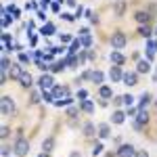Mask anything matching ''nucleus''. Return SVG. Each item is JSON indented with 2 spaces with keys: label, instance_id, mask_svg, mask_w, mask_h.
<instances>
[{
  "label": "nucleus",
  "instance_id": "nucleus-44",
  "mask_svg": "<svg viewBox=\"0 0 157 157\" xmlns=\"http://www.w3.org/2000/svg\"><path fill=\"white\" fill-rule=\"evenodd\" d=\"M9 153H11V147H6V145H4V147H2V155H4V157H9Z\"/></svg>",
  "mask_w": 157,
  "mask_h": 157
},
{
  "label": "nucleus",
  "instance_id": "nucleus-8",
  "mask_svg": "<svg viewBox=\"0 0 157 157\" xmlns=\"http://www.w3.org/2000/svg\"><path fill=\"white\" fill-rule=\"evenodd\" d=\"M50 92H52V97H55V101H59L61 97H65V94H67V92H69V90H67V88H65V86H52V88H50Z\"/></svg>",
  "mask_w": 157,
  "mask_h": 157
},
{
  "label": "nucleus",
  "instance_id": "nucleus-34",
  "mask_svg": "<svg viewBox=\"0 0 157 157\" xmlns=\"http://www.w3.org/2000/svg\"><path fill=\"white\" fill-rule=\"evenodd\" d=\"M11 65H13L11 61L6 59V57H2V71H9V69H11Z\"/></svg>",
  "mask_w": 157,
  "mask_h": 157
},
{
  "label": "nucleus",
  "instance_id": "nucleus-31",
  "mask_svg": "<svg viewBox=\"0 0 157 157\" xmlns=\"http://www.w3.org/2000/svg\"><path fill=\"white\" fill-rule=\"evenodd\" d=\"M59 40H61V44H69V42H73L69 34H59Z\"/></svg>",
  "mask_w": 157,
  "mask_h": 157
},
{
  "label": "nucleus",
  "instance_id": "nucleus-2",
  "mask_svg": "<svg viewBox=\"0 0 157 157\" xmlns=\"http://www.w3.org/2000/svg\"><path fill=\"white\" fill-rule=\"evenodd\" d=\"M126 36L121 34V32H115L113 36H111V46H113V50H121L124 46H126Z\"/></svg>",
  "mask_w": 157,
  "mask_h": 157
},
{
  "label": "nucleus",
  "instance_id": "nucleus-14",
  "mask_svg": "<svg viewBox=\"0 0 157 157\" xmlns=\"http://www.w3.org/2000/svg\"><path fill=\"white\" fill-rule=\"evenodd\" d=\"M19 82H21V86L29 88V86H32V82H34V78H32L27 71H23V73H21V78H19Z\"/></svg>",
  "mask_w": 157,
  "mask_h": 157
},
{
  "label": "nucleus",
  "instance_id": "nucleus-30",
  "mask_svg": "<svg viewBox=\"0 0 157 157\" xmlns=\"http://www.w3.org/2000/svg\"><path fill=\"white\" fill-rule=\"evenodd\" d=\"M138 34H140V36H143V38H147V40H149V38H151V29H149V27H145V25H143V27H140V29H138Z\"/></svg>",
  "mask_w": 157,
  "mask_h": 157
},
{
  "label": "nucleus",
  "instance_id": "nucleus-53",
  "mask_svg": "<svg viewBox=\"0 0 157 157\" xmlns=\"http://www.w3.org/2000/svg\"><path fill=\"white\" fill-rule=\"evenodd\" d=\"M38 157H48V153H46V151H44V153H40V155Z\"/></svg>",
  "mask_w": 157,
  "mask_h": 157
},
{
  "label": "nucleus",
  "instance_id": "nucleus-12",
  "mask_svg": "<svg viewBox=\"0 0 157 157\" xmlns=\"http://www.w3.org/2000/svg\"><path fill=\"white\" fill-rule=\"evenodd\" d=\"M109 59H111V63H115V65H121V63H124V55H121V52H117V50H113V52H111V55H109Z\"/></svg>",
  "mask_w": 157,
  "mask_h": 157
},
{
  "label": "nucleus",
  "instance_id": "nucleus-42",
  "mask_svg": "<svg viewBox=\"0 0 157 157\" xmlns=\"http://www.w3.org/2000/svg\"><path fill=\"white\" fill-rule=\"evenodd\" d=\"M38 98H40V94H38V92H34V94H32V101H29V103H32V105H36V103H38Z\"/></svg>",
  "mask_w": 157,
  "mask_h": 157
},
{
  "label": "nucleus",
  "instance_id": "nucleus-19",
  "mask_svg": "<svg viewBox=\"0 0 157 157\" xmlns=\"http://www.w3.org/2000/svg\"><path fill=\"white\" fill-rule=\"evenodd\" d=\"M149 19H151V15L145 11H140V13H136V21L138 23H149Z\"/></svg>",
  "mask_w": 157,
  "mask_h": 157
},
{
  "label": "nucleus",
  "instance_id": "nucleus-40",
  "mask_svg": "<svg viewBox=\"0 0 157 157\" xmlns=\"http://www.w3.org/2000/svg\"><path fill=\"white\" fill-rule=\"evenodd\" d=\"M84 15V6H75V17H82Z\"/></svg>",
  "mask_w": 157,
  "mask_h": 157
},
{
  "label": "nucleus",
  "instance_id": "nucleus-45",
  "mask_svg": "<svg viewBox=\"0 0 157 157\" xmlns=\"http://www.w3.org/2000/svg\"><path fill=\"white\" fill-rule=\"evenodd\" d=\"M86 97H88V92H86V90H80V92H78V98H82V101H84Z\"/></svg>",
  "mask_w": 157,
  "mask_h": 157
},
{
  "label": "nucleus",
  "instance_id": "nucleus-33",
  "mask_svg": "<svg viewBox=\"0 0 157 157\" xmlns=\"http://www.w3.org/2000/svg\"><path fill=\"white\" fill-rule=\"evenodd\" d=\"M42 98H44L46 103H55V97H52V92H48V90L42 92Z\"/></svg>",
  "mask_w": 157,
  "mask_h": 157
},
{
  "label": "nucleus",
  "instance_id": "nucleus-35",
  "mask_svg": "<svg viewBox=\"0 0 157 157\" xmlns=\"http://www.w3.org/2000/svg\"><path fill=\"white\" fill-rule=\"evenodd\" d=\"M9 13H11L15 19H19V15H21V11H19V9H15V6H9Z\"/></svg>",
  "mask_w": 157,
  "mask_h": 157
},
{
  "label": "nucleus",
  "instance_id": "nucleus-11",
  "mask_svg": "<svg viewBox=\"0 0 157 157\" xmlns=\"http://www.w3.org/2000/svg\"><path fill=\"white\" fill-rule=\"evenodd\" d=\"M40 34L42 36H52V34H57V27H55V23H46L40 29Z\"/></svg>",
  "mask_w": 157,
  "mask_h": 157
},
{
  "label": "nucleus",
  "instance_id": "nucleus-52",
  "mask_svg": "<svg viewBox=\"0 0 157 157\" xmlns=\"http://www.w3.org/2000/svg\"><path fill=\"white\" fill-rule=\"evenodd\" d=\"M67 4H69V6H78V4H75V0H67Z\"/></svg>",
  "mask_w": 157,
  "mask_h": 157
},
{
  "label": "nucleus",
  "instance_id": "nucleus-25",
  "mask_svg": "<svg viewBox=\"0 0 157 157\" xmlns=\"http://www.w3.org/2000/svg\"><path fill=\"white\" fill-rule=\"evenodd\" d=\"M80 42H82L84 48H90V46H92V36H90V34H88V36H80Z\"/></svg>",
  "mask_w": 157,
  "mask_h": 157
},
{
  "label": "nucleus",
  "instance_id": "nucleus-43",
  "mask_svg": "<svg viewBox=\"0 0 157 157\" xmlns=\"http://www.w3.org/2000/svg\"><path fill=\"white\" fill-rule=\"evenodd\" d=\"M9 132H11V130H9V126H2V138H6Z\"/></svg>",
  "mask_w": 157,
  "mask_h": 157
},
{
  "label": "nucleus",
  "instance_id": "nucleus-37",
  "mask_svg": "<svg viewBox=\"0 0 157 157\" xmlns=\"http://www.w3.org/2000/svg\"><path fill=\"white\" fill-rule=\"evenodd\" d=\"M61 17H63V19H65V21H69V23H71L73 19H75V15H71V13H63V15H61Z\"/></svg>",
  "mask_w": 157,
  "mask_h": 157
},
{
  "label": "nucleus",
  "instance_id": "nucleus-41",
  "mask_svg": "<svg viewBox=\"0 0 157 157\" xmlns=\"http://www.w3.org/2000/svg\"><path fill=\"white\" fill-rule=\"evenodd\" d=\"M121 11H124V2H117V6H115V13H117V15H121Z\"/></svg>",
  "mask_w": 157,
  "mask_h": 157
},
{
  "label": "nucleus",
  "instance_id": "nucleus-3",
  "mask_svg": "<svg viewBox=\"0 0 157 157\" xmlns=\"http://www.w3.org/2000/svg\"><path fill=\"white\" fill-rule=\"evenodd\" d=\"M15 113V103L11 97H2V115H13Z\"/></svg>",
  "mask_w": 157,
  "mask_h": 157
},
{
  "label": "nucleus",
  "instance_id": "nucleus-24",
  "mask_svg": "<svg viewBox=\"0 0 157 157\" xmlns=\"http://www.w3.org/2000/svg\"><path fill=\"white\" fill-rule=\"evenodd\" d=\"M111 120H113V124H124V120H126V115H124V111H115Z\"/></svg>",
  "mask_w": 157,
  "mask_h": 157
},
{
  "label": "nucleus",
  "instance_id": "nucleus-5",
  "mask_svg": "<svg viewBox=\"0 0 157 157\" xmlns=\"http://www.w3.org/2000/svg\"><path fill=\"white\" fill-rule=\"evenodd\" d=\"M38 84H40L42 90H48V88L55 86V80H52V75H50V73H46V75H42V78H40V82H38Z\"/></svg>",
  "mask_w": 157,
  "mask_h": 157
},
{
  "label": "nucleus",
  "instance_id": "nucleus-46",
  "mask_svg": "<svg viewBox=\"0 0 157 157\" xmlns=\"http://www.w3.org/2000/svg\"><path fill=\"white\" fill-rule=\"evenodd\" d=\"M128 115L134 117V115H138V109H128Z\"/></svg>",
  "mask_w": 157,
  "mask_h": 157
},
{
  "label": "nucleus",
  "instance_id": "nucleus-17",
  "mask_svg": "<svg viewBox=\"0 0 157 157\" xmlns=\"http://www.w3.org/2000/svg\"><path fill=\"white\" fill-rule=\"evenodd\" d=\"M90 80H92L94 84H103L105 75H103V71H92V73H90Z\"/></svg>",
  "mask_w": 157,
  "mask_h": 157
},
{
  "label": "nucleus",
  "instance_id": "nucleus-9",
  "mask_svg": "<svg viewBox=\"0 0 157 157\" xmlns=\"http://www.w3.org/2000/svg\"><path fill=\"white\" fill-rule=\"evenodd\" d=\"M21 65H23V63H13V65H11L9 73H11V78H13V80H19V78H21V73H23Z\"/></svg>",
  "mask_w": 157,
  "mask_h": 157
},
{
  "label": "nucleus",
  "instance_id": "nucleus-36",
  "mask_svg": "<svg viewBox=\"0 0 157 157\" xmlns=\"http://www.w3.org/2000/svg\"><path fill=\"white\" fill-rule=\"evenodd\" d=\"M101 153H103V145H101V143H98V145L94 147V149H92V155L97 157V155H101Z\"/></svg>",
  "mask_w": 157,
  "mask_h": 157
},
{
  "label": "nucleus",
  "instance_id": "nucleus-39",
  "mask_svg": "<svg viewBox=\"0 0 157 157\" xmlns=\"http://www.w3.org/2000/svg\"><path fill=\"white\" fill-rule=\"evenodd\" d=\"M19 61H21V63H29V55H25V52H21V55H19Z\"/></svg>",
  "mask_w": 157,
  "mask_h": 157
},
{
  "label": "nucleus",
  "instance_id": "nucleus-16",
  "mask_svg": "<svg viewBox=\"0 0 157 157\" xmlns=\"http://www.w3.org/2000/svg\"><path fill=\"white\" fill-rule=\"evenodd\" d=\"M136 121H138V124H143V126H145L147 121H149V113H147L145 109H138V115H136Z\"/></svg>",
  "mask_w": 157,
  "mask_h": 157
},
{
  "label": "nucleus",
  "instance_id": "nucleus-21",
  "mask_svg": "<svg viewBox=\"0 0 157 157\" xmlns=\"http://www.w3.org/2000/svg\"><path fill=\"white\" fill-rule=\"evenodd\" d=\"M73 103V98L71 97H65V98H59V101H55V105L57 107H67V105H71Z\"/></svg>",
  "mask_w": 157,
  "mask_h": 157
},
{
  "label": "nucleus",
  "instance_id": "nucleus-13",
  "mask_svg": "<svg viewBox=\"0 0 157 157\" xmlns=\"http://www.w3.org/2000/svg\"><path fill=\"white\" fill-rule=\"evenodd\" d=\"M80 109H82V111H86V113H92V111H94V103H92V101H80Z\"/></svg>",
  "mask_w": 157,
  "mask_h": 157
},
{
  "label": "nucleus",
  "instance_id": "nucleus-7",
  "mask_svg": "<svg viewBox=\"0 0 157 157\" xmlns=\"http://www.w3.org/2000/svg\"><path fill=\"white\" fill-rule=\"evenodd\" d=\"M117 155L120 157H134L136 155V149H134L132 145H121L120 151H117Z\"/></svg>",
  "mask_w": 157,
  "mask_h": 157
},
{
  "label": "nucleus",
  "instance_id": "nucleus-20",
  "mask_svg": "<svg viewBox=\"0 0 157 157\" xmlns=\"http://www.w3.org/2000/svg\"><path fill=\"white\" fill-rule=\"evenodd\" d=\"M63 67H67V65H65V61H57V63H52V65H50L48 69L52 73H57V71H63Z\"/></svg>",
  "mask_w": 157,
  "mask_h": 157
},
{
  "label": "nucleus",
  "instance_id": "nucleus-29",
  "mask_svg": "<svg viewBox=\"0 0 157 157\" xmlns=\"http://www.w3.org/2000/svg\"><path fill=\"white\" fill-rule=\"evenodd\" d=\"M134 101H136V98H134L132 94H124V105H126V107H132Z\"/></svg>",
  "mask_w": 157,
  "mask_h": 157
},
{
  "label": "nucleus",
  "instance_id": "nucleus-27",
  "mask_svg": "<svg viewBox=\"0 0 157 157\" xmlns=\"http://www.w3.org/2000/svg\"><path fill=\"white\" fill-rule=\"evenodd\" d=\"M98 136H101V138H107L109 136V126L107 124H101V126H98Z\"/></svg>",
  "mask_w": 157,
  "mask_h": 157
},
{
  "label": "nucleus",
  "instance_id": "nucleus-51",
  "mask_svg": "<svg viewBox=\"0 0 157 157\" xmlns=\"http://www.w3.org/2000/svg\"><path fill=\"white\" fill-rule=\"evenodd\" d=\"M36 42H38V38L32 34V36H29V44H36Z\"/></svg>",
  "mask_w": 157,
  "mask_h": 157
},
{
  "label": "nucleus",
  "instance_id": "nucleus-50",
  "mask_svg": "<svg viewBox=\"0 0 157 157\" xmlns=\"http://www.w3.org/2000/svg\"><path fill=\"white\" fill-rule=\"evenodd\" d=\"M38 19H42V21L46 19V15H44V11H38Z\"/></svg>",
  "mask_w": 157,
  "mask_h": 157
},
{
  "label": "nucleus",
  "instance_id": "nucleus-38",
  "mask_svg": "<svg viewBox=\"0 0 157 157\" xmlns=\"http://www.w3.org/2000/svg\"><path fill=\"white\" fill-rule=\"evenodd\" d=\"M25 9H27V11H38V4H36V2H27Z\"/></svg>",
  "mask_w": 157,
  "mask_h": 157
},
{
  "label": "nucleus",
  "instance_id": "nucleus-6",
  "mask_svg": "<svg viewBox=\"0 0 157 157\" xmlns=\"http://www.w3.org/2000/svg\"><path fill=\"white\" fill-rule=\"evenodd\" d=\"M126 86H136L138 84V73H134V71H128V73H124V80H121Z\"/></svg>",
  "mask_w": 157,
  "mask_h": 157
},
{
  "label": "nucleus",
  "instance_id": "nucleus-49",
  "mask_svg": "<svg viewBox=\"0 0 157 157\" xmlns=\"http://www.w3.org/2000/svg\"><path fill=\"white\" fill-rule=\"evenodd\" d=\"M59 4H61V2H55V4H52L50 9H52V11H55V13H59Z\"/></svg>",
  "mask_w": 157,
  "mask_h": 157
},
{
  "label": "nucleus",
  "instance_id": "nucleus-4",
  "mask_svg": "<svg viewBox=\"0 0 157 157\" xmlns=\"http://www.w3.org/2000/svg\"><path fill=\"white\" fill-rule=\"evenodd\" d=\"M109 80L115 84V82H120L124 80V73H121V67L120 65H115V67H111V71H109Z\"/></svg>",
  "mask_w": 157,
  "mask_h": 157
},
{
  "label": "nucleus",
  "instance_id": "nucleus-22",
  "mask_svg": "<svg viewBox=\"0 0 157 157\" xmlns=\"http://www.w3.org/2000/svg\"><path fill=\"white\" fill-rule=\"evenodd\" d=\"M78 48H82V42H80V38H78V40H73L71 44H69V55H75V52H78Z\"/></svg>",
  "mask_w": 157,
  "mask_h": 157
},
{
  "label": "nucleus",
  "instance_id": "nucleus-15",
  "mask_svg": "<svg viewBox=\"0 0 157 157\" xmlns=\"http://www.w3.org/2000/svg\"><path fill=\"white\" fill-rule=\"evenodd\" d=\"M136 71H138V73H149V71H151V65H149V61H138V65H136Z\"/></svg>",
  "mask_w": 157,
  "mask_h": 157
},
{
  "label": "nucleus",
  "instance_id": "nucleus-23",
  "mask_svg": "<svg viewBox=\"0 0 157 157\" xmlns=\"http://www.w3.org/2000/svg\"><path fill=\"white\" fill-rule=\"evenodd\" d=\"M98 92H101V97H103V98H111V97H113V90H111L109 86H101Z\"/></svg>",
  "mask_w": 157,
  "mask_h": 157
},
{
  "label": "nucleus",
  "instance_id": "nucleus-1",
  "mask_svg": "<svg viewBox=\"0 0 157 157\" xmlns=\"http://www.w3.org/2000/svg\"><path fill=\"white\" fill-rule=\"evenodd\" d=\"M13 151H15V155H19V157H25L27 153H29V143L25 140V138H17L15 140V145H13Z\"/></svg>",
  "mask_w": 157,
  "mask_h": 157
},
{
  "label": "nucleus",
  "instance_id": "nucleus-10",
  "mask_svg": "<svg viewBox=\"0 0 157 157\" xmlns=\"http://www.w3.org/2000/svg\"><path fill=\"white\" fill-rule=\"evenodd\" d=\"M151 101H153V97H151L149 92L140 94V101H138V109H147L149 105H151Z\"/></svg>",
  "mask_w": 157,
  "mask_h": 157
},
{
  "label": "nucleus",
  "instance_id": "nucleus-54",
  "mask_svg": "<svg viewBox=\"0 0 157 157\" xmlns=\"http://www.w3.org/2000/svg\"><path fill=\"white\" fill-rule=\"evenodd\" d=\"M155 34H157V29H155Z\"/></svg>",
  "mask_w": 157,
  "mask_h": 157
},
{
  "label": "nucleus",
  "instance_id": "nucleus-26",
  "mask_svg": "<svg viewBox=\"0 0 157 157\" xmlns=\"http://www.w3.org/2000/svg\"><path fill=\"white\" fill-rule=\"evenodd\" d=\"M52 147H55V140H52V138H46V140L42 143V151L50 153V151H52Z\"/></svg>",
  "mask_w": 157,
  "mask_h": 157
},
{
  "label": "nucleus",
  "instance_id": "nucleus-47",
  "mask_svg": "<svg viewBox=\"0 0 157 157\" xmlns=\"http://www.w3.org/2000/svg\"><path fill=\"white\" fill-rule=\"evenodd\" d=\"M134 157H149V153H145V151H136V155Z\"/></svg>",
  "mask_w": 157,
  "mask_h": 157
},
{
  "label": "nucleus",
  "instance_id": "nucleus-48",
  "mask_svg": "<svg viewBox=\"0 0 157 157\" xmlns=\"http://www.w3.org/2000/svg\"><path fill=\"white\" fill-rule=\"evenodd\" d=\"M88 34H90L88 27H82V29H80V36H88Z\"/></svg>",
  "mask_w": 157,
  "mask_h": 157
},
{
  "label": "nucleus",
  "instance_id": "nucleus-28",
  "mask_svg": "<svg viewBox=\"0 0 157 157\" xmlns=\"http://www.w3.org/2000/svg\"><path fill=\"white\" fill-rule=\"evenodd\" d=\"M94 124H86L84 126V136H94Z\"/></svg>",
  "mask_w": 157,
  "mask_h": 157
},
{
  "label": "nucleus",
  "instance_id": "nucleus-18",
  "mask_svg": "<svg viewBox=\"0 0 157 157\" xmlns=\"http://www.w3.org/2000/svg\"><path fill=\"white\" fill-rule=\"evenodd\" d=\"M65 65H69V67H78V65H80V59H78V57H75V55H69V57H67V59H65Z\"/></svg>",
  "mask_w": 157,
  "mask_h": 157
},
{
  "label": "nucleus",
  "instance_id": "nucleus-32",
  "mask_svg": "<svg viewBox=\"0 0 157 157\" xmlns=\"http://www.w3.org/2000/svg\"><path fill=\"white\" fill-rule=\"evenodd\" d=\"M147 50H153V52H157V42H155V40H151V38L147 40Z\"/></svg>",
  "mask_w": 157,
  "mask_h": 157
}]
</instances>
